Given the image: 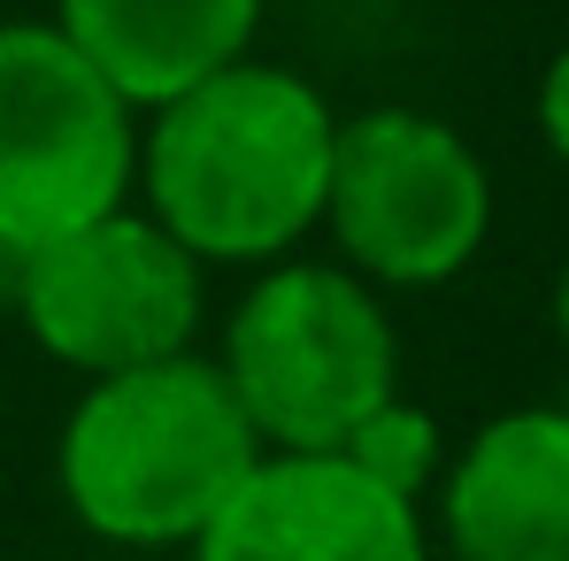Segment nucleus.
<instances>
[{"mask_svg": "<svg viewBox=\"0 0 569 561\" xmlns=\"http://www.w3.org/2000/svg\"><path fill=\"white\" fill-rule=\"evenodd\" d=\"M339 108L284 62H231L139 116V208L200 270H270L323 231Z\"/></svg>", "mask_w": 569, "mask_h": 561, "instance_id": "1", "label": "nucleus"}, {"mask_svg": "<svg viewBox=\"0 0 569 561\" xmlns=\"http://www.w3.org/2000/svg\"><path fill=\"white\" fill-rule=\"evenodd\" d=\"M262 462V439L216 354H170L147 370L86 377V392L62 415L54 439V484L62 508L139 554H170L216 523V508L239 492V477Z\"/></svg>", "mask_w": 569, "mask_h": 561, "instance_id": "2", "label": "nucleus"}, {"mask_svg": "<svg viewBox=\"0 0 569 561\" xmlns=\"http://www.w3.org/2000/svg\"><path fill=\"white\" fill-rule=\"evenodd\" d=\"M216 370L262 454H339L347 431L400 392V331L385 292L347 262L284 254L239 292Z\"/></svg>", "mask_w": 569, "mask_h": 561, "instance_id": "3", "label": "nucleus"}, {"mask_svg": "<svg viewBox=\"0 0 569 561\" xmlns=\"http://www.w3.org/2000/svg\"><path fill=\"white\" fill-rule=\"evenodd\" d=\"M323 239L331 262L378 292L455 284L492 239V170L431 108L339 116Z\"/></svg>", "mask_w": 569, "mask_h": 561, "instance_id": "4", "label": "nucleus"}, {"mask_svg": "<svg viewBox=\"0 0 569 561\" xmlns=\"http://www.w3.org/2000/svg\"><path fill=\"white\" fill-rule=\"evenodd\" d=\"M139 108L47 23H0V262L131 200Z\"/></svg>", "mask_w": 569, "mask_h": 561, "instance_id": "5", "label": "nucleus"}, {"mask_svg": "<svg viewBox=\"0 0 569 561\" xmlns=\"http://www.w3.org/2000/svg\"><path fill=\"white\" fill-rule=\"evenodd\" d=\"M8 292L47 362L70 377H116L200 347L208 270L139 200H123L8 262Z\"/></svg>", "mask_w": 569, "mask_h": 561, "instance_id": "6", "label": "nucleus"}, {"mask_svg": "<svg viewBox=\"0 0 569 561\" xmlns=\"http://www.w3.org/2000/svg\"><path fill=\"white\" fill-rule=\"evenodd\" d=\"M192 561H431V523L347 454H262Z\"/></svg>", "mask_w": 569, "mask_h": 561, "instance_id": "7", "label": "nucleus"}, {"mask_svg": "<svg viewBox=\"0 0 569 561\" xmlns=\"http://www.w3.org/2000/svg\"><path fill=\"white\" fill-rule=\"evenodd\" d=\"M455 561H569V408H508L447 454L423 508Z\"/></svg>", "mask_w": 569, "mask_h": 561, "instance_id": "8", "label": "nucleus"}, {"mask_svg": "<svg viewBox=\"0 0 569 561\" xmlns=\"http://www.w3.org/2000/svg\"><path fill=\"white\" fill-rule=\"evenodd\" d=\"M47 23L139 116L254 54L262 0H54Z\"/></svg>", "mask_w": 569, "mask_h": 561, "instance_id": "9", "label": "nucleus"}, {"mask_svg": "<svg viewBox=\"0 0 569 561\" xmlns=\"http://www.w3.org/2000/svg\"><path fill=\"white\" fill-rule=\"evenodd\" d=\"M347 462L362 469L370 484L385 492H400V500H416V508H431V492H439V469H447V431H439V415L431 408H416L408 392H392L378 415H362L355 431H347V447H339Z\"/></svg>", "mask_w": 569, "mask_h": 561, "instance_id": "10", "label": "nucleus"}, {"mask_svg": "<svg viewBox=\"0 0 569 561\" xmlns=\"http://www.w3.org/2000/svg\"><path fill=\"white\" fill-rule=\"evenodd\" d=\"M539 139H547V154L569 170V47L547 62V78H539Z\"/></svg>", "mask_w": 569, "mask_h": 561, "instance_id": "11", "label": "nucleus"}, {"mask_svg": "<svg viewBox=\"0 0 569 561\" xmlns=\"http://www.w3.org/2000/svg\"><path fill=\"white\" fill-rule=\"evenodd\" d=\"M555 331H562V347H569V254H562V270H555Z\"/></svg>", "mask_w": 569, "mask_h": 561, "instance_id": "12", "label": "nucleus"}, {"mask_svg": "<svg viewBox=\"0 0 569 561\" xmlns=\"http://www.w3.org/2000/svg\"><path fill=\"white\" fill-rule=\"evenodd\" d=\"M0 561H16V554H0Z\"/></svg>", "mask_w": 569, "mask_h": 561, "instance_id": "13", "label": "nucleus"}]
</instances>
